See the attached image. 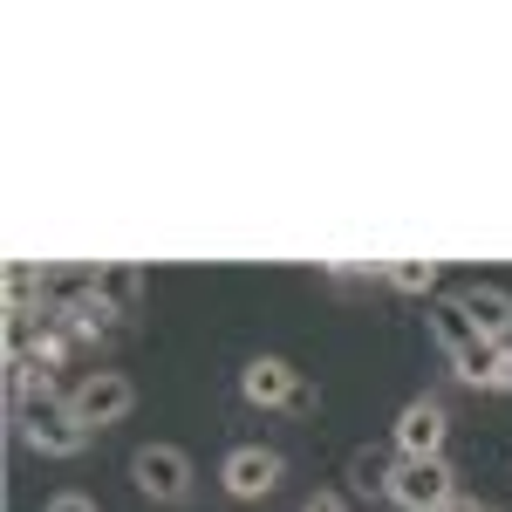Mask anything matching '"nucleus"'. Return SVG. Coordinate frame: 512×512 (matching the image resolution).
I'll return each instance as SVG.
<instances>
[{
    "label": "nucleus",
    "mask_w": 512,
    "mask_h": 512,
    "mask_svg": "<svg viewBox=\"0 0 512 512\" xmlns=\"http://www.w3.org/2000/svg\"><path fill=\"white\" fill-rule=\"evenodd\" d=\"M431 342L444 349V362H458L472 342H485V335L472 328V315L458 308V294H451V301H431Z\"/></svg>",
    "instance_id": "nucleus-10"
},
{
    "label": "nucleus",
    "mask_w": 512,
    "mask_h": 512,
    "mask_svg": "<svg viewBox=\"0 0 512 512\" xmlns=\"http://www.w3.org/2000/svg\"><path fill=\"white\" fill-rule=\"evenodd\" d=\"M512 342H472V349L458 355V362H451V376H458V383H472V390H485V383H492V369H499V355H506Z\"/></svg>",
    "instance_id": "nucleus-11"
},
{
    "label": "nucleus",
    "mask_w": 512,
    "mask_h": 512,
    "mask_svg": "<svg viewBox=\"0 0 512 512\" xmlns=\"http://www.w3.org/2000/svg\"><path fill=\"white\" fill-rule=\"evenodd\" d=\"M280 472H287V458H280L274 444H239V451H226V465H219V485L233 499H267L280 485Z\"/></svg>",
    "instance_id": "nucleus-6"
},
{
    "label": "nucleus",
    "mask_w": 512,
    "mask_h": 512,
    "mask_svg": "<svg viewBox=\"0 0 512 512\" xmlns=\"http://www.w3.org/2000/svg\"><path fill=\"white\" fill-rule=\"evenodd\" d=\"M444 437H451V417H444L437 396L403 403V417H396V458H444Z\"/></svg>",
    "instance_id": "nucleus-7"
},
{
    "label": "nucleus",
    "mask_w": 512,
    "mask_h": 512,
    "mask_svg": "<svg viewBox=\"0 0 512 512\" xmlns=\"http://www.w3.org/2000/svg\"><path fill=\"white\" fill-rule=\"evenodd\" d=\"M14 424H21V437L35 444L41 458H76L82 444L96 437L76 410H69V396H55V383L35 390V396H21V403H14Z\"/></svg>",
    "instance_id": "nucleus-1"
},
{
    "label": "nucleus",
    "mask_w": 512,
    "mask_h": 512,
    "mask_svg": "<svg viewBox=\"0 0 512 512\" xmlns=\"http://www.w3.org/2000/svg\"><path fill=\"white\" fill-rule=\"evenodd\" d=\"M355 492H369V499H383V492H390V478H396V465H383V458H376V451H355Z\"/></svg>",
    "instance_id": "nucleus-13"
},
{
    "label": "nucleus",
    "mask_w": 512,
    "mask_h": 512,
    "mask_svg": "<svg viewBox=\"0 0 512 512\" xmlns=\"http://www.w3.org/2000/svg\"><path fill=\"white\" fill-rule=\"evenodd\" d=\"M239 396L260 403V410H274V403H287V410H315V390H308L301 369L280 362V355H253V362L239 369Z\"/></svg>",
    "instance_id": "nucleus-3"
},
{
    "label": "nucleus",
    "mask_w": 512,
    "mask_h": 512,
    "mask_svg": "<svg viewBox=\"0 0 512 512\" xmlns=\"http://www.w3.org/2000/svg\"><path fill=\"white\" fill-rule=\"evenodd\" d=\"M130 478H137V492H144L151 506H185V499H192V458H185L178 444H144V451L130 458Z\"/></svg>",
    "instance_id": "nucleus-2"
},
{
    "label": "nucleus",
    "mask_w": 512,
    "mask_h": 512,
    "mask_svg": "<svg viewBox=\"0 0 512 512\" xmlns=\"http://www.w3.org/2000/svg\"><path fill=\"white\" fill-rule=\"evenodd\" d=\"M301 512H349V499H342V492H308Z\"/></svg>",
    "instance_id": "nucleus-16"
},
{
    "label": "nucleus",
    "mask_w": 512,
    "mask_h": 512,
    "mask_svg": "<svg viewBox=\"0 0 512 512\" xmlns=\"http://www.w3.org/2000/svg\"><path fill=\"white\" fill-rule=\"evenodd\" d=\"M444 512H492V506H478V499H451Z\"/></svg>",
    "instance_id": "nucleus-18"
},
{
    "label": "nucleus",
    "mask_w": 512,
    "mask_h": 512,
    "mask_svg": "<svg viewBox=\"0 0 512 512\" xmlns=\"http://www.w3.org/2000/svg\"><path fill=\"white\" fill-rule=\"evenodd\" d=\"M390 287H396V294H431V287H437V260H396Z\"/></svg>",
    "instance_id": "nucleus-14"
},
{
    "label": "nucleus",
    "mask_w": 512,
    "mask_h": 512,
    "mask_svg": "<svg viewBox=\"0 0 512 512\" xmlns=\"http://www.w3.org/2000/svg\"><path fill=\"white\" fill-rule=\"evenodd\" d=\"M458 308L472 315V328L485 335V342H512V294H506V287L472 280V287H458Z\"/></svg>",
    "instance_id": "nucleus-8"
},
{
    "label": "nucleus",
    "mask_w": 512,
    "mask_h": 512,
    "mask_svg": "<svg viewBox=\"0 0 512 512\" xmlns=\"http://www.w3.org/2000/svg\"><path fill=\"white\" fill-rule=\"evenodd\" d=\"M390 499L403 512H444L458 499V492H451V465H444V458H396Z\"/></svg>",
    "instance_id": "nucleus-4"
},
{
    "label": "nucleus",
    "mask_w": 512,
    "mask_h": 512,
    "mask_svg": "<svg viewBox=\"0 0 512 512\" xmlns=\"http://www.w3.org/2000/svg\"><path fill=\"white\" fill-rule=\"evenodd\" d=\"M96 294H103V301L123 315V308L144 294V274H137V267H110V274H96Z\"/></svg>",
    "instance_id": "nucleus-12"
},
{
    "label": "nucleus",
    "mask_w": 512,
    "mask_h": 512,
    "mask_svg": "<svg viewBox=\"0 0 512 512\" xmlns=\"http://www.w3.org/2000/svg\"><path fill=\"white\" fill-rule=\"evenodd\" d=\"M485 390H492V396H512V349L499 355V369H492V383H485Z\"/></svg>",
    "instance_id": "nucleus-17"
},
{
    "label": "nucleus",
    "mask_w": 512,
    "mask_h": 512,
    "mask_svg": "<svg viewBox=\"0 0 512 512\" xmlns=\"http://www.w3.org/2000/svg\"><path fill=\"white\" fill-rule=\"evenodd\" d=\"M55 321H62L76 342H89V335H110V328H117V308H110V301L96 294V280H89V287H76V294H62Z\"/></svg>",
    "instance_id": "nucleus-9"
},
{
    "label": "nucleus",
    "mask_w": 512,
    "mask_h": 512,
    "mask_svg": "<svg viewBox=\"0 0 512 512\" xmlns=\"http://www.w3.org/2000/svg\"><path fill=\"white\" fill-rule=\"evenodd\" d=\"M41 512H96V499H82V492H55Z\"/></svg>",
    "instance_id": "nucleus-15"
},
{
    "label": "nucleus",
    "mask_w": 512,
    "mask_h": 512,
    "mask_svg": "<svg viewBox=\"0 0 512 512\" xmlns=\"http://www.w3.org/2000/svg\"><path fill=\"white\" fill-rule=\"evenodd\" d=\"M130 403H137V390H130V376H123V369H89L76 390H69V410H76L89 431H103V424L130 417Z\"/></svg>",
    "instance_id": "nucleus-5"
}]
</instances>
